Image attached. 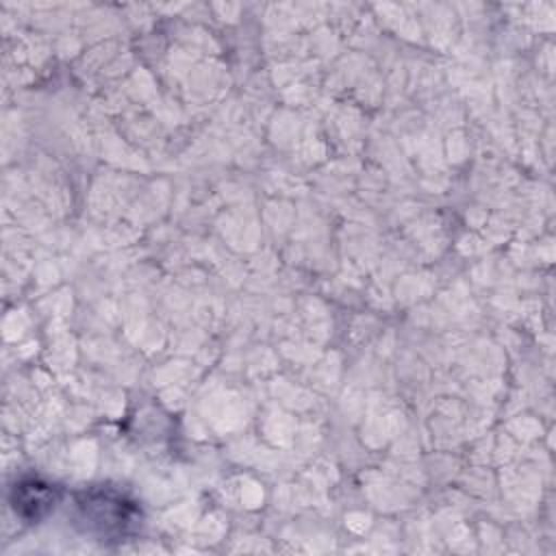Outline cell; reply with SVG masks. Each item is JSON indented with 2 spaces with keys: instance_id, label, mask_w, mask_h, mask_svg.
<instances>
[{
  "instance_id": "cell-1",
  "label": "cell",
  "mask_w": 556,
  "mask_h": 556,
  "mask_svg": "<svg viewBox=\"0 0 556 556\" xmlns=\"http://www.w3.org/2000/svg\"><path fill=\"white\" fill-rule=\"evenodd\" d=\"M76 510L85 530L98 534L100 541H122V536L132 532L141 519V510L135 502H128L119 493L100 489L80 493Z\"/></svg>"
},
{
  "instance_id": "cell-2",
  "label": "cell",
  "mask_w": 556,
  "mask_h": 556,
  "mask_svg": "<svg viewBox=\"0 0 556 556\" xmlns=\"http://www.w3.org/2000/svg\"><path fill=\"white\" fill-rule=\"evenodd\" d=\"M54 502H56L54 486L37 478L20 480L11 491V506L15 515L28 523L43 519L54 508Z\"/></svg>"
}]
</instances>
